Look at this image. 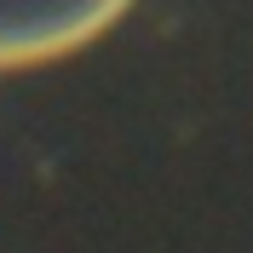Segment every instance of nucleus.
Wrapping results in <instances>:
<instances>
[{
    "label": "nucleus",
    "mask_w": 253,
    "mask_h": 253,
    "mask_svg": "<svg viewBox=\"0 0 253 253\" xmlns=\"http://www.w3.org/2000/svg\"><path fill=\"white\" fill-rule=\"evenodd\" d=\"M132 0H0V69L52 63L104 35Z\"/></svg>",
    "instance_id": "obj_1"
}]
</instances>
